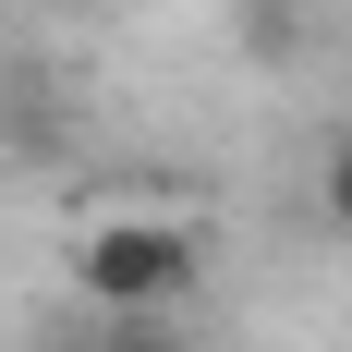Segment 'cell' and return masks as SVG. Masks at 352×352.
Listing matches in <instances>:
<instances>
[{
  "instance_id": "1",
  "label": "cell",
  "mask_w": 352,
  "mask_h": 352,
  "mask_svg": "<svg viewBox=\"0 0 352 352\" xmlns=\"http://www.w3.org/2000/svg\"><path fill=\"white\" fill-rule=\"evenodd\" d=\"M207 280V243H195V219H85V243H73V304L85 316H170L182 292Z\"/></svg>"
},
{
  "instance_id": "3",
  "label": "cell",
  "mask_w": 352,
  "mask_h": 352,
  "mask_svg": "<svg viewBox=\"0 0 352 352\" xmlns=\"http://www.w3.org/2000/svg\"><path fill=\"white\" fill-rule=\"evenodd\" d=\"M316 207H328V231H340V243H352V134L328 146V170H316Z\"/></svg>"
},
{
  "instance_id": "2",
  "label": "cell",
  "mask_w": 352,
  "mask_h": 352,
  "mask_svg": "<svg viewBox=\"0 0 352 352\" xmlns=\"http://www.w3.org/2000/svg\"><path fill=\"white\" fill-rule=\"evenodd\" d=\"M243 49L255 61H292V0H243Z\"/></svg>"
},
{
  "instance_id": "4",
  "label": "cell",
  "mask_w": 352,
  "mask_h": 352,
  "mask_svg": "<svg viewBox=\"0 0 352 352\" xmlns=\"http://www.w3.org/2000/svg\"><path fill=\"white\" fill-rule=\"evenodd\" d=\"M61 12H73V0H61Z\"/></svg>"
}]
</instances>
